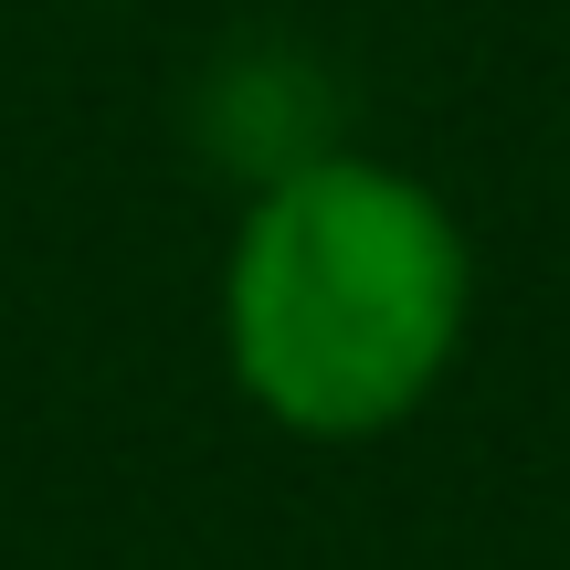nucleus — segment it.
I'll use <instances>...</instances> for the list:
<instances>
[{
	"label": "nucleus",
	"instance_id": "obj_1",
	"mask_svg": "<svg viewBox=\"0 0 570 570\" xmlns=\"http://www.w3.org/2000/svg\"><path fill=\"white\" fill-rule=\"evenodd\" d=\"M223 338L244 391L296 433H381L465 338V233L381 159H296L233 233Z\"/></svg>",
	"mask_w": 570,
	"mask_h": 570
}]
</instances>
